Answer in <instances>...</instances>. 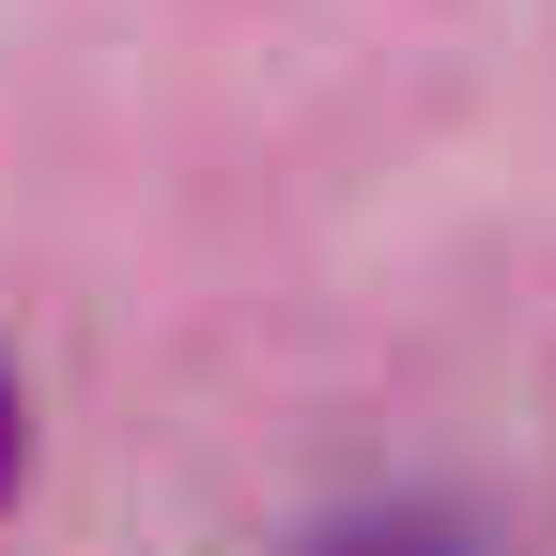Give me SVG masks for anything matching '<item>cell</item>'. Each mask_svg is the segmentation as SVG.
<instances>
[{
    "label": "cell",
    "instance_id": "cell-2",
    "mask_svg": "<svg viewBox=\"0 0 556 556\" xmlns=\"http://www.w3.org/2000/svg\"><path fill=\"white\" fill-rule=\"evenodd\" d=\"M16 464H31V402H16V371H0V495H16Z\"/></svg>",
    "mask_w": 556,
    "mask_h": 556
},
{
    "label": "cell",
    "instance_id": "cell-1",
    "mask_svg": "<svg viewBox=\"0 0 556 556\" xmlns=\"http://www.w3.org/2000/svg\"><path fill=\"white\" fill-rule=\"evenodd\" d=\"M309 556H479L464 510H417V495H371V510H325Z\"/></svg>",
    "mask_w": 556,
    "mask_h": 556
}]
</instances>
